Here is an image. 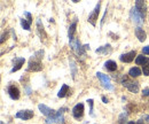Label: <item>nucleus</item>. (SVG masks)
<instances>
[{
    "label": "nucleus",
    "mask_w": 149,
    "mask_h": 124,
    "mask_svg": "<svg viewBox=\"0 0 149 124\" xmlns=\"http://www.w3.org/2000/svg\"><path fill=\"white\" fill-rule=\"evenodd\" d=\"M96 77L101 81V84L103 85L104 89L107 90H113V85H111V82H110V77L102 74V72H96Z\"/></svg>",
    "instance_id": "2"
},
{
    "label": "nucleus",
    "mask_w": 149,
    "mask_h": 124,
    "mask_svg": "<svg viewBox=\"0 0 149 124\" xmlns=\"http://www.w3.org/2000/svg\"><path fill=\"white\" fill-rule=\"evenodd\" d=\"M37 28H38V31H39V34H40L41 39H43V34H44V37H46V34H45V30H44V27H43V24H41V21H40V20H37Z\"/></svg>",
    "instance_id": "22"
},
{
    "label": "nucleus",
    "mask_w": 149,
    "mask_h": 124,
    "mask_svg": "<svg viewBox=\"0 0 149 124\" xmlns=\"http://www.w3.org/2000/svg\"><path fill=\"white\" fill-rule=\"evenodd\" d=\"M43 55H44V51H38L34 55L31 56L29 62V67H28L29 71H40L43 69V65H41Z\"/></svg>",
    "instance_id": "1"
},
{
    "label": "nucleus",
    "mask_w": 149,
    "mask_h": 124,
    "mask_svg": "<svg viewBox=\"0 0 149 124\" xmlns=\"http://www.w3.org/2000/svg\"><path fill=\"white\" fill-rule=\"evenodd\" d=\"M102 101H103L104 103H107V102H108V99H107L106 96H102Z\"/></svg>",
    "instance_id": "30"
},
{
    "label": "nucleus",
    "mask_w": 149,
    "mask_h": 124,
    "mask_svg": "<svg viewBox=\"0 0 149 124\" xmlns=\"http://www.w3.org/2000/svg\"><path fill=\"white\" fill-rule=\"evenodd\" d=\"M21 25H22V28H23V29H25V30H30V23L28 22V20L22 19V20H21Z\"/></svg>",
    "instance_id": "23"
},
{
    "label": "nucleus",
    "mask_w": 149,
    "mask_h": 124,
    "mask_svg": "<svg viewBox=\"0 0 149 124\" xmlns=\"http://www.w3.org/2000/svg\"><path fill=\"white\" fill-rule=\"evenodd\" d=\"M135 9H137V10H138V13L141 15V17H142V19H145L146 13H147L146 3H145L144 1H141V0H138V1L135 2Z\"/></svg>",
    "instance_id": "8"
},
{
    "label": "nucleus",
    "mask_w": 149,
    "mask_h": 124,
    "mask_svg": "<svg viewBox=\"0 0 149 124\" xmlns=\"http://www.w3.org/2000/svg\"><path fill=\"white\" fill-rule=\"evenodd\" d=\"M71 68H72V77L75 78V76H76V67H75L73 62H71Z\"/></svg>",
    "instance_id": "27"
},
{
    "label": "nucleus",
    "mask_w": 149,
    "mask_h": 124,
    "mask_svg": "<svg viewBox=\"0 0 149 124\" xmlns=\"http://www.w3.org/2000/svg\"><path fill=\"white\" fill-rule=\"evenodd\" d=\"M87 102H89V112H91V115H93V100L89 99Z\"/></svg>",
    "instance_id": "25"
},
{
    "label": "nucleus",
    "mask_w": 149,
    "mask_h": 124,
    "mask_svg": "<svg viewBox=\"0 0 149 124\" xmlns=\"http://www.w3.org/2000/svg\"><path fill=\"white\" fill-rule=\"evenodd\" d=\"M128 75L131 77H138L141 75V70L138 68V67H134V68H131L130 71H128Z\"/></svg>",
    "instance_id": "19"
},
{
    "label": "nucleus",
    "mask_w": 149,
    "mask_h": 124,
    "mask_svg": "<svg viewBox=\"0 0 149 124\" xmlns=\"http://www.w3.org/2000/svg\"><path fill=\"white\" fill-rule=\"evenodd\" d=\"M137 124H144V123H142V121H139V122H138Z\"/></svg>",
    "instance_id": "31"
},
{
    "label": "nucleus",
    "mask_w": 149,
    "mask_h": 124,
    "mask_svg": "<svg viewBox=\"0 0 149 124\" xmlns=\"http://www.w3.org/2000/svg\"><path fill=\"white\" fill-rule=\"evenodd\" d=\"M134 56H135V51H131L128 53H125V54H122L120 55V61L125 62V63H130L134 60Z\"/></svg>",
    "instance_id": "12"
},
{
    "label": "nucleus",
    "mask_w": 149,
    "mask_h": 124,
    "mask_svg": "<svg viewBox=\"0 0 149 124\" xmlns=\"http://www.w3.org/2000/svg\"><path fill=\"white\" fill-rule=\"evenodd\" d=\"M70 46L78 55H84V50L85 48L82 46V44L79 43V40L77 38H73L72 40H70Z\"/></svg>",
    "instance_id": "3"
},
{
    "label": "nucleus",
    "mask_w": 149,
    "mask_h": 124,
    "mask_svg": "<svg viewBox=\"0 0 149 124\" xmlns=\"http://www.w3.org/2000/svg\"><path fill=\"white\" fill-rule=\"evenodd\" d=\"M135 63H137V64H142V65H145V64H148L149 63V59H147V58L144 56V55H138L137 59H135Z\"/></svg>",
    "instance_id": "18"
},
{
    "label": "nucleus",
    "mask_w": 149,
    "mask_h": 124,
    "mask_svg": "<svg viewBox=\"0 0 149 124\" xmlns=\"http://www.w3.org/2000/svg\"><path fill=\"white\" fill-rule=\"evenodd\" d=\"M63 110H67V109H65V108L60 109L54 117H52V118H47V120H46V123L47 124L63 123Z\"/></svg>",
    "instance_id": "6"
},
{
    "label": "nucleus",
    "mask_w": 149,
    "mask_h": 124,
    "mask_svg": "<svg viewBox=\"0 0 149 124\" xmlns=\"http://www.w3.org/2000/svg\"><path fill=\"white\" fill-rule=\"evenodd\" d=\"M95 52L99 53V54H109V53L111 52V46H110L109 44H107V45H104V46L98 48Z\"/></svg>",
    "instance_id": "16"
},
{
    "label": "nucleus",
    "mask_w": 149,
    "mask_h": 124,
    "mask_svg": "<svg viewBox=\"0 0 149 124\" xmlns=\"http://www.w3.org/2000/svg\"><path fill=\"white\" fill-rule=\"evenodd\" d=\"M72 114H73V116L76 118H80L83 116V114H84V105L83 103L76 105L73 107V109H72Z\"/></svg>",
    "instance_id": "11"
},
{
    "label": "nucleus",
    "mask_w": 149,
    "mask_h": 124,
    "mask_svg": "<svg viewBox=\"0 0 149 124\" xmlns=\"http://www.w3.org/2000/svg\"><path fill=\"white\" fill-rule=\"evenodd\" d=\"M68 91H69V86H68L67 84H64V85L61 87V90L59 91V93H58V96H59V98H64V96L67 95Z\"/></svg>",
    "instance_id": "20"
},
{
    "label": "nucleus",
    "mask_w": 149,
    "mask_h": 124,
    "mask_svg": "<svg viewBox=\"0 0 149 124\" xmlns=\"http://www.w3.org/2000/svg\"><path fill=\"white\" fill-rule=\"evenodd\" d=\"M142 52H144L145 54H147V55H149V46H145V47L142 48Z\"/></svg>",
    "instance_id": "28"
},
{
    "label": "nucleus",
    "mask_w": 149,
    "mask_h": 124,
    "mask_svg": "<svg viewBox=\"0 0 149 124\" xmlns=\"http://www.w3.org/2000/svg\"><path fill=\"white\" fill-rule=\"evenodd\" d=\"M24 14H25V16H27V20H28V22H29L30 24H31V23H32V17H31V14H30V13H28V12H25Z\"/></svg>",
    "instance_id": "26"
},
{
    "label": "nucleus",
    "mask_w": 149,
    "mask_h": 124,
    "mask_svg": "<svg viewBox=\"0 0 149 124\" xmlns=\"http://www.w3.org/2000/svg\"><path fill=\"white\" fill-rule=\"evenodd\" d=\"M142 94H144V96H149V89H144Z\"/></svg>",
    "instance_id": "29"
},
{
    "label": "nucleus",
    "mask_w": 149,
    "mask_h": 124,
    "mask_svg": "<svg viewBox=\"0 0 149 124\" xmlns=\"http://www.w3.org/2000/svg\"><path fill=\"white\" fill-rule=\"evenodd\" d=\"M104 67L109 71H115L117 69V63L115 61H113V60H109V61H107L104 63Z\"/></svg>",
    "instance_id": "17"
},
{
    "label": "nucleus",
    "mask_w": 149,
    "mask_h": 124,
    "mask_svg": "<svg viewBox=\"0 0 149 124\" xmlns=\"http://www.w3.org/2000/svg\"><path fill=\"white\" fill-rule=\"evenodd\" d=\"M100 6H101V3L100 2H98V5L95 6V8H94V10L89 14V22L92 24V25H95L96 24V20H98V15H99V10H100Z\"/></svg>",
    "instance_id": "7"
},
{
    "label": "nucleus",
    "mask_w": 149,
    "mask_h": 124,
    "mask_svg": "<svg viewBox=\"0 0 149 124\" xmlns=\"http://www.w3.org/2000/svg\"><path fill=\"white\" fill-rule=\"evenodd\" d=\"M0 124H6V123H5V122H1V123H0Z\"/></svg>",
    "instance_id": "33"
},
{
    "label": "nucleus",
    "mask_w": 149,
    "mask_h": 124,
    "mask_svg": "<svg viewBox=\"0 0 149 124\" xmlns=\"http://www.w3.org/2000/svg\"><path fill=\"white\" fill-rule=\"evenodd\" d=\"M131 19H132V21H133L135 24L141 25V24L144 23V19H142L141 15L138 13V10L135 9V7L131 9Z\"/></svg>",
    "instance_id": "9"
},
{
    "label": "nucleus",
    "mask_w": 149,
    "mask_h": 124,
    "mask_svg": "<svg viewBox=\"0 0 149 124\" xmlns=\"http://www.w3.org/2000/svg\"><path fill=\"white\" fill-rule=\"evenodd\" d=\"M142 71H144V75L149 76V63L148 64H145L144 68H142Z\"/></svg>",
    "instance_id": "24"
},
{
    "label": "nucleus",
    "mask_w": 149,
    "mask_h": 124,
    "mask_svg": "<svg viewBox=\"0 0 149 124\" xmlns=\"http://www.w3.org/2000/svg\"><path fill=\"white\" fill-rule=\"evenodd\" d=\"M24 62L25 60L23 59V58H15V60H14V67H13V69H12V72H15V71H17V70H20L21 68H22V65L24 64Z\"/></svg>",
    "instance_id": "14"
},
{
    "label": "nucleus",
    "mask_w": 149,
    "mask_h": 124,
    "mask_svg": "<svg viewBox=\"0 0 149 124\" xmlns=\"http://www.w3.org/2000/svg\"><path fill=\"white\" fill-rule=\"evenodd\" d=\"M135 34H137V38L140 40V41H145L146 40V32L144 31V29H141V28H137L135 29Z\"/></svg>",
    "instance_id": "15"
},
{
    "label": "nucleus",
    "mask_w": 149,
    "mask_h": 124,
    "mask_svg": "<svg viewBox=\"0 0 149 124\" xmlns=\"http://www.w3.org/2000/svg\"><path fill=\"white\" fill-rule=\"evenodd\" d=\"M122 83H123V85H124V86H126L131 92L138 93V91H139V84H138L137 82L128 81L126 77H124V78H123V81H122Z\"/></svg>",
    "instance_id": "5"
},
{
    "label": "nucleus",
    "mask_w": 149,
    "mask_h": 124,
    "mask_svg": "<svg viewBox=\"0 0 149 124\" xmlns=\"http://www.w3.org/2000/svg\"><path fill=\"white\" fill-rule=\"evenodd\" d=\"M15 117L27 121V120H30V118L33 117V112H32V110H29V109H28V110H21V112H19V113L15 115Z\"/></svg>",
    "instance_id": "10"
},
{
    "label": "nucleus",
    "mask_w": 149,
    "mask_h": 124,
    "mask_svg": "<svg viewBox=\"0 0 149 124\" xmlns=\"http://www.w3.org/2000/svg\"><path fill=\"white\" fill-rule=\"evenodd\" d=\"M76 27H77V22L75 21V22L70 25V28H69V33H68V36H69V39H70V40L73 39V33H75V31H76Z\"/></svg>",
    "instance_id": "21"
},
{
    "label": "nucleus",
    "mask_w": 149,
    "mask_h": 124,
    "mask_svg": "<svg viewBox=\"0 0 149 124\" xmlns=\"http://www.w3.org/2000/svg\"><path fill=\"white\" fill-rule=\"evenodd\" d=\"M38 108H39V110L41 112V114H44V115L47 116L48 118L54 117V116L56 115V113H58V112H55L54 109H52V108H49V107H47L46 105H43V103L38 105Z\"/></svg>",
    "instance_id": "4"
},
{
    "label": "nucleus",
    "mask_w": 149,
    "mask_h": 124,
    "mask_svg": "<svg viewBox=\"0 0 149 124\" xmlns=\"http://www.w3.org/2000/svg\"><path fill=\"white\" fill-rule=\"evenodd\" d=\"M127 124H134V122H128Z\"/></svg>",
    "instance_id": "32"
},
{
    "label": "nucleus",
    "mask_w": 149,
    "mask_h": 124,
    "mask_svg": "<svg viewBox=\"0 0 149 124\" xmlns=\"http://www.w3.org/2000/svg\"><path fill=\"white\" fill-rule=\"evenodd\" d=\"M8 94H9V96H10L13 100H17V99L20 98V90H19L16 86L12 85V86L8 87Z\"/></svg>",
    "instance_id": "13"
}]
</instances>
